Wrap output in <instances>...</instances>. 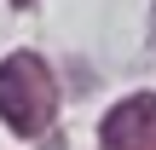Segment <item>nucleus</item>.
I'll use <instances>...</instances> for the list:
<instances>
[{
  "label": "nucleus",
  "mask_w": 156,
  "mask_h": 150,
  "mask_svg": "<svg viewBox=\"0 0 156 150\" xmlns=\"http://www.w3.org/2000/svg\"><path fill=\"white\" fill-rule=\"evenodd\" d=\"M52 116V81L35 58H12L0 64V121H12V133H41Z\"/></svg>",
  "instance_id": "obj_1"
}]
</instances>
